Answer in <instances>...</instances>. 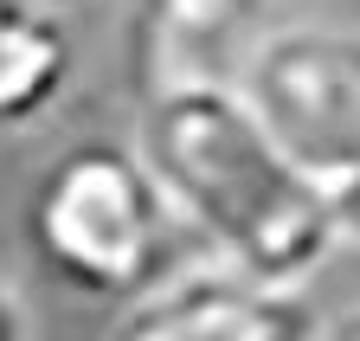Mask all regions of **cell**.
Segmentation results:
<instances>
[{"label":"cell","instance_id":"cell-4","mask_svg":"<svg viewBox=\"0 0 360 341\" xmlns=\"http://www.w3.org/2000/svg\"><path fill=\"white\" fill-rule=\"evenodd\" d=\"M309 290H277L257 283L232 264H174L155 290L129 296L110 341H315Z\"/></svg>","mask_w":360,"mask_h":341},{"label":"cell","instance_id":"cell-5","mask_svg":"<svg viewBox=\"0 0 360 341\" xmlns=\"http://www.w3.org/2000/svg\"><path fill=\"white\" fill-rule=\"evenodd\" d=\"M77 84V32L52 0H0V136H26Z\"/></svg>","mask_w":360,"mask_h":341},{"label":"cell","instance_id":"cell-1","mask_svg":"<svg viewBox=\"0 0 360 341\" xmlns=\"http://www.w3.org/2000/svg\"><path fill=\"white\" fill-rule=\"evenodd\" d=\"M135 155L212 264L309 290L341 251L335 193L277 148L225 71H155L135 110Z\"/></svg>","mask_w":360,"mask_h":341},{"label":"cell","instance_id":"cell-8","mask_svg":"<svg viewBox=\"0 0 360 341\" xmlns=\"http://www.w3.org/2000/svg\"><path fill=\"white\" fill-rule=\"evenodd\" d=\"M335 219H341V245L360 251V174L347 187H335Z\"/></svg>","mask_w":360,"mask_h":341},{"label":"cell","instance_id":"cell-9","mask_svg":"<svg viewBox=\"0 0 360 341\" xmlns=\"http://www.w3.org/2000/svg\"><path fill=\"white\" fill-rule=\"evenodd\" d=\"M315 341H360V303H354V309H335V316H322Z\"/></svg>","mask_w":360,"mask_h":341},{"label":"cell","instance_id":"cell-6","mask_svg":"<svg viewBox=\"0 0 360 341\" xmlns=\"http://www.w3.org/2000/svg\"><path fill=\"white\" fill-rule=\"evenodd\" d=\"M264 7L270 0H142V26L161 46L155 71H212V52Z\"/></svg>","mask_w":360,"mask_h":341},{"label":"cell","instance_id":"cell-7","mask_svg":"<svg viewBox=\"0 0 360 341\" xmlns=\"http://www.w3.org/2000/svg\"><path fill=\"white\" fill-rule=\"evenodd\" d=\"M0 341H39L32 309H26V296H20V283L7 271H0Z\"/></svg>","mask_w":360,"mask_h":341},{"label":"cell","instance_id":"cell-3","mask_svg":"<svg viewBox=\"0 0 360 341\" xmlns=\"http://www.w3.org/2000/svg\"><path fill=\"white\" fill-rule=\"evenodd\" d=\"M238 97L328 193L360 174V26L283 20L238 52Z\"/></svg>","mask_w":360,"mask_h":341},{"label":"cell","instance_id":"cell-10","mask_svg":"<svg viewBox=\"0 0 360 341\" xmlns=\"http://www.w3.org/2000/svg\"><path fill=\"white\" fill-rule=\"evenodd\" d=\"M52 7H71V0H52Z\"/></svg>","mask_w":360,"mask_h":341},{"label":"cell","instance_id":"cell-2","mask_svg":"<svg viewBox=\"0 0 360 341\" xmlns=\"http://www.w3.org/2000/svg\"><path fill=\"white\" fill-rule=\"evenodd\" d=\"M26 238L32 258L65 290L97 296V303H129L180 264L187 232L174 226L135 142L90 136L39 174L26 200Z\"/></svg>","mask_w":360,"mask_h":341}]
</instances>
